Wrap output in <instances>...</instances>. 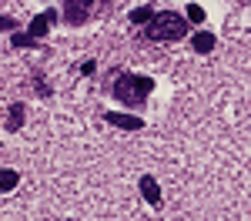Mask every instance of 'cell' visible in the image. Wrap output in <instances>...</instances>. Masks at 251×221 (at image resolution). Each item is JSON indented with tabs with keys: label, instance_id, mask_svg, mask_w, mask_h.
Listing matches in <instances>:
<instances>
[{
	"label": "cell",
	"instance_id": "ba28073f",
	"mask_svg": "<svg viewBox=\"0 0 251 221\" xmlns=\"http://www.w3.org/2000/svg\"><path fill=\"white\" fill-rule=\"evenodd\" d=\"M17 181H20L17 171H10V168H0V195H3V191H14V188H17Z\"/></svg>",
	"mask_w": 251,
	"mask_h": 221
},
{
	"label": "cell",
	"instance_id": "3957f363",
	"mask_svg": "<svg viewBox=\"0 0 251 221\" xmlns=\"http://www.w3.org/2000/svg\"><path fill=\"white\" fill-rule=\"evenodd\" d=\"M91 3H94V0H67V3H64V17H67V24H80V20H87Z\"/></svg>",
	"mask_w": 251,
	"mask_h": 221
},
{
	"label": "cell",
	"instance_id": "9c48e42d",
	"mask_svg": "<svg viewBox=\"0 0 251 221\" xmlns=\"http://www.w3.org/2000/svg\"><path fill=\"white\" fill-rule=\"evenodd\" d=\"M154 17V7L148 3V7H137V10H131V24H148V20Z\"/></svg>",
	"mask_w": 251,
	"mask_h": 221
},
{
	"label": "cell",
	"instance_id": "277c9868",
	"mask_svg": "<svg viewBox=\"0 0 251 221\" xmlns=\"http://www.w3.org/2000/svg\"><path fill=\"white\" fill-rule=\"evenodd\" d=\"M104 121L114 124V127H124V131H137V127H144V121H141V118H134V114H121V111H107Z\"/></svg>",
	"mask_w": 251,
	"mask_h": 221
},
{
	"label": "cell",
	"instance_id": "8fae6325",
	"mask_svg": "<svg viewBox=\"0 0 251 221\" xmlns=\"http://www.w3.org/2000/svg\"><path fill=\"white\" fill-rule=\"evenodd\" d=\"M188 17H191V24H201V20H204V7L191 3V7H188Z\"/></svg>",
	"mask_w": 251,
	"mask_h": 221
},
{
	"label": "cell",
	"instance_id": "7c38bea8",
	"mask_svg": "<svg viewBox=\"0 0 251 221\" xmlns=\"http://www.w3.org/2000/svg\"><path fill=\"white\" fill-rule=\"evenodd\" d=\"M34 44V37L30 34H20V30H14V47H30Z\"/></svg>",
	"mask_w": 251,
	"mask_h": 221
},
{
	"label": "cell",
	"instance_id": "5b68a950",
	"mask_svg": "<svg viewBox=\"0 0 251 221\" xmlns=\"http://www.w3.org/2000/svg\"><path fill=\"white\" fill-rule=\"evenodd\" d=\"M54 20H57V14H54V10H44V14H37V17H34V24L27 27V34H30L34 40H40L47 30H50V24H54Z\"/></svg>",
	"mask_w": 251,
	"mask_h": 221
},
{
	"label": "cell",
	"instance_id": "8992f818",
	"mask_svg": "<svg viewBox=\"0 0 251 221\" xmlns=\"http://www.w3.org/2000/svg\"><path fill=\"white\" fill-rule=\"evenodd\" d=\"M191 47L198 50V54H211L214 47H218V40H214L211 30H198V34L191 37Z\"/></svg>",
	"mask_w": 251,
	"mask_h": 221
},
{
	"label": "cell",
	"instance_id": "7a4b0ae2",
	"mask_svg": "<svg viewBox=\"0 0 251 221\" xmlns=\"http://www.w3.org/2000/svg\"><path fill=\"white\" fill-rule=\"evenodd\" d=\"M188 24H191V20H184V17H177V14H171V10H164V14L151 17L148 37L151 40H177V37L188 34Z\"/></svg>",
	"mask_w": 251,
	"mask_h": 221
},
{
	"label": "cell",
	"instance_id": "4fadbf2b",
	"mask_svg": "<svg viewBox=\"0 0 251 221\" xmlns=\"http://www.w3.org/2000/svg\"><path fill=\"white\" fill-rule=\"evenodd\" d=\"M0 30H17V20H10V17H0Z\"/></svg>",
	"mask_w": 251,
	"mask_h": 221
},
{
	"label": "cell",
	"instance_id": "30bf717a",
	"mask_svg": "<svg viewBox=\"0 0 251 221\" xmlns=\"http://www.w3.org/2000/svg\"><path fill=\"white\" fill-rule=\"evenodd\" d=\"M20 121H24V104H14V107H10V124H7V127H10V131H20Z\"/></svg>",
	"mask_w": 251,
	"mask_h": 221
},
{
	"label": "cell",
	"instance_id": "6da1fadb",
	"mask_svg": "<svg viewBox=\"0 0 251 221\" xmlns=\"http://www.w3.org/2000/svg\"><path fill=\"white\" fill-rule=\"evenodd\" d=\"M154 91V80L151 77H141V74H121L114 80V98L121 104H127V107H134V104H144V98Z\"/></svg>",
	"mask_w": 251,
	"mask_h": 221
},
{
	"label": "cell",
	"instance_id": "52a82bcc",
	"mask_svg": "<svg viewBox=\"0 0 251 221\" xmlns=\"http://www.w3.org/2000/svg\"><path fill=\"white\" fill-rule=\"evenodd\" d=\"M141 195H144L148 204H161V188H157V181L151 178V174H144V178H141Z\"/></svg>",
	"mask_w": 251,
	"mask_h": 221
}]
</instances>
